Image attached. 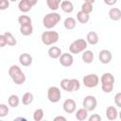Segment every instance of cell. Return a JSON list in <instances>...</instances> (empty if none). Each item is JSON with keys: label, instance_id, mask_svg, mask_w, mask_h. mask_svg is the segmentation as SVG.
Here are the masks:
<instances>
[{"label": "cell", "instance_id": "obj_15", "mask_svg": "<svg viewBox=\"0 0 121 121\" xmlns=\"http://www.w3.org/2000/svg\"><path fill=\"white\" fill-rule=\"evenodd\" d=\"M47 54H48V56H49L51 59H59V58L61 56L62 52H61V49H60V47L53 45V46H51V47L48 49Z\"/></svg>", "mask_w": 121, "mask_h": 121}, {"label": "cell", "instance_id": "obj_22", "mask_svg": "<svg viewBox=\"0 0 121 121\" xmlns=\"http://www.w3.org/2000/svg\"><path fill=\"white\" fill-rule=\"evenodd\" d=\"M63 26L67 30H72L76 27V20L73 17H67L64 22H63Z\"/></svg>", "mask_w": 121, "mask_h": 121}, {"label": "cell", "instance_id": "obj_6", "mask_svg": "<svg viewBox=\"0 0 121 121\" xmlns=\"http://www.w3.org/2000/svg\"><path fill=\"white\" fill-rule=\"evenodd\" d=\"M99 78L98 76L96 74H88L86 76L83 77V85L87 88H95L98 85L99 82Z\"/></svg>", "mask_w": 121, "mask_h": 121}, {"label": "cell", "instance_id": "obj_19", "mask_svg": "<svg viewBox=\"0 0 121 121\" xmlns=\"http://www.w3.org/2000/svg\"><path fill=\"white\" fill-rule=\"evenodd\" d=\"M108 15H109V17H110L111 20H112V21H118V20L121 19V10L118 8H112L109 10Z\"/></svg>", "mask_w": 121, "mask_h": 121}, {"label": "cell", "instance_id": "obj_23", "mask_svg": "<svg viewBox=\"0 0 121 121\" xmlns=\"http://www.w3.org/2000/svg\"><path fill=\"white\" fill-rule=\"evenodd\" d=\"M19 103H20V98H19L18 95H11L9 96V98H8V104L11 108H17L18 105H19Z\"/></svg>", "mask_w": 121, "mask_h": 121}, {"label": "cell", "instance_id": "obj_30", "mask_svg": "<svg viewBox=\"0 0 121 121\" xmlns=\"http://www.w3.org/2000/svg\"><path fill=\"white\" fill-rule=\"evenodd\" d=\"M43 116H44V112L41 108L35 110V112H33V119H34V121H41V120H43Z\"/></svg>", "mask_w": 121, "mask_h": 121}, {"label": "cell", "instance_id": "obj_11", "mask_svg": "<svg viewBox=\"0 0 121 121\" xmlns=\"http://www.w3.org/2000/svg\"><path fill=\"white\" fill-rule=\"evenodd\" d=\"M32 61H33L32 56L28 53H22L19 56V62L21 63V65H23L25 67H27V66L31 65Z\"/></svg>", "mask_w": 121, "mask_h": 121}, {"label": "cell", "instance_id": "obj_40", "mask_svg": "<svg viewBox=\"0 0 121 121\" xmlns=\"http://www.w3.org/2000/svg\"><path fill=\"white\" fill-rule=\"evenodd\" d=\"M54 120L55 121H66V118L64 117V116H61V115H59V116H56L55 118H54Z\"/></svg>", "mask_w": 121, "mask_h": 121}, {"label": "cell", "instance_id": "obj_29", "mask_svg": "<svg viewBox=\"0 0 121 121\" xmlns=\"http://www.w3.org/2000/svg\"><path fill=\"white\" fill-rule=\"evenodd\" d=\"M4 34H5V36H6L8 45H9V46H14V45H16L17 41H16V39L14 38V36L12 35V33L7 31V32H5Z\"/></svg>", "mask_w": 121, "mask_h": 121}, {"label": "cell", "instance_id": "obj_32", "mask_svg": "<svg viewBox=\"0 0 121 121\" xmlns=\"http://www.w3.org/2000/svg\"><path fill=\"white\" fill-rule=\"evenodd\" d=\"M9 112V107H8L6 104L1 103V104H0V117H1V118L5 117L6 115H8Z\"/></svg>", "mask_w": 121, "mask_h": 121}, {"label": "cell", "instance_id": "obj_20", "mask_svg": "<svg viewBox=\"0 0 121 121\" xmlns=\"http://www.w3.org/2000/svg\"><path fill=\"white\" fill-rule=\"evenodd\" d=\"M76 118L79 121H84L88 118V111L83 107L76 112Z\"/></svg>", "mask_w": 121, "mask_h": 121}, {"label": "cell", "instance_id": "obj_25", "mask_svg": "<svg viewBox=\"0 0 121 121\" xmlns=\"http://www.w3.org/2000/svg\"><path fill=\"white\" fill-rule=\"evenodd\" d=\"M60 3H61V0H46V5L52 11L57 10L60 8Z\"/></svg>", "mask_w": 121, "mask_h": 121}, {"label": "cell", "instance_id": "obj_2", "mask_svg": "<svg viewBox=\"0 0 121 121\" xmlns=\"http://www.w3.org/2000/svg\"><path fill=\"white\" fill-rule=\"evenodd\" d=\"M60 21V15L58 12H49L43 18V25L45 28H53Z\"/></svg>", "mask_w": 121, "mask_h": 121}, {"label": "cell", "instance_id": "obj_33", "mask_svg": "<svg viewBox=\"0 0 121 121\" xmlns=\"http://www.w3.org/2000/svg\"><path fill=\"white\" fill-rule=\"evenodd\" d=\"M60 87L62 90L69 92V87H70V78H63L60 80Z\"/></svg>", "mask_w": 121, "mask_h": 121}, {"label": "cell", "instance_id": "obj_18", "mask_svg": "<svg viewBox=\"0 0 121 121\" xmlns=\"http://www.w3.org/2000/svg\"><path fill=\"white\" fill-rule=\"evenodd\" d=\"M86 41L89 44L95 45L98 43V35L95 31H89L86 35Z\"/></svg>", "mask_w": 121, "mask_h": 121}, {"label": "cell", "instance_id": "obj_31", "mask_svg": "<svg viewBox=\"0 0 121 121\" xmlns=\"http://www.w3.org/2000/svg\"><path fill=\"white\" fill-rule=\"evenodd\" d=\"M82 11L90 14L92 11H93V4L91 3H88V2H84L82 5H81V9Z\"/></svg>", "mask_w": 121, "mask_h": 121}, {"label": "cell", "instance_id": "obj_38", "mask_svg": "<svg viewBox=\"0 0 121 121\" xmlns=\"http://www.w3.org/2000/svg\"><path fill=\"white\" fill-rule=\"evenodd\" d=\"M88 119H89V121H101L102 118H101V116L99 114H95H95H92Z\"/></svg>", "mask_w": 121, "mask_h": 121}, {"label": "cell", "instance_id": "obj_7", "mask_svg": "<svg viewBox=\"0 0 121 121\" xmlns=\"http://www.w3.org/2000/svg\"><path fill=\"white\" fill-rule=\"evenodd\" d=\"M82 106L88 111V112H93L95 110L97 106V100L94 95H86L83 98Z\"/></svg>", "mask_w": 121, "mask_h": 121}, {"label": "cell", "instance_id": "obj_26", "mask_svg": "<svg viewBox=\"0 0 121 121\" xmlns=\"http://www.w3.org/2000/svg\"><path fill=\"white\" fill-rule=\"evenodd\" d=\"M80 88V83L78 79L77 78H70V87H69V93L78 91Z\"/></svg>", "mask_w": 121, "mask_h": 121}, {"label": "cell", "instance_id": "obj_10", "mask_svg": "<svg viewBox=\"0 0 121 121\" xmlns=\"http://www.w3.org/2000/svg\"><path fill=\"white\" fill-rule=\"evenodd\" d=\"M76 101L72 98H68L66 100H64L63 104H62V109L66 113H73L76 111Z\"/></svg>", "mask_w": 121, "mask_h": 121}, {"label": "cell", "instance_id": "obj_27", "mask_svg": "<svg viewBox=\"0 0 121 121\" xmlns=\"http://www.w3.org/2000/svg\"><path fill=\"white\" fill-rule=\"evenodd\" d=\"M33 98H34L33 94L30 93V92H26V93L24 94V95H23V97H22V103H23L24 105H26H26H29V104L32 103Z\"/></svg>", "mask_w": 121, "mask_h": 121}, {"label": "cell", "instance_id": "obj_24", "mask_svg": "<svg viewBox=\"0 0 121 121\" xmlns=\"http://www.w3.org/2000/svg\"><path fill=\"white\" fill-rule=\"evenodd\" d=\"M20 33L24 36H30L33 33V26L32 25L28 26H20Z\"/></svg>", "mask_w": 121, "mask_h": 121}, {"label": "cell", "instance_id": "obj_5", "mask_svg": "<svg viewBox=\"0 0 121 121\" xmlns=\"http://www.w3.org/2000/svg\"><path fill=\"white\" fill-rule=\"evenodd\" d=\"M61 93L60 89L57 86H51L47 90V98L52 103H57L60 100Z\"/></svg>", "mask_w": 121, "mask_h": 121}, {"label": "cell", "instance_id": "obj_14", "mask_svg": "<svg viewBox=\"0 0 121 121\" xmlns=\"http://www.w3.org/2000/svg\"><path fill=\"white\" fill-rule=\"evenodd\" d=\"M60 9L65 13H72L74 10V5L70 0H62L60 3Z\"/></svg>", "mask_w": 121, "mask_h": 121}, {"label": "cell", "instance_id": "obj_16", "mask_svg": "<svg viewBox=\"0 0 121 121\" xmlns=\"http://www.w3.org/2000/svg\"><path fill=\"white\" fill-rule=\"evenodd\" d=\"M81 59L83 60V62L86 63V64L92 63L94 61V59H95L94 52L92 50H85V51H83L82 56H81Z\"/></svg>", "mask_w": 121, "mask_h": 121}, {"label": "cell", "instance_id": "obj_44", "mask_svg": "<svg viewBox=\"0 0 121 121\" xmlns=\"http://www.w3.org/2000/svg\"><path fill=\"white\" fill-rule=\"evenodd\" d=\"M9 1H11V2H16V1H18V0H9Z\"/></svg>", "mask_w": 121, "mask_h": 121}, {"label": "cell", "instance_id": "obj_4", "mask_svg": "<svg viewBox=\"0 0 121 121\" xmlns=\"http://www.w3.org/2000/svg\"><path fill=\"white\" fill-rule=\"evenodd\" d=\"M87 41L84 39H77L74 42L71 43L69 45V51L72 54H78L80 52H83L87 48Z\"/></svg>", "mask_w": 121, "mask_h": 121}, {"label": "cell", "instance_id": "obj_17", "mask_svg": "<svg viewBox=\"0 0 121 121\" xmlns=\"http://www.w3.org/2000/svg\"><path fill=\"white\" fill-rule=\"evenodd\" d=\"M114 77L112 73H104L100 78L101 84H114Z\"/></svg>", "mask_w": 121, "mask_h": 121}, {"label": "cell", "instance_id": "obj_9", "mask_svg": "<svg viewBox=\"0 0 121 121\" xmlns=\"http://www.w3.org/2000/svg\"><path fill=\"white\" fill-rule=\"evenodd\" d=\"M112 59V55L110 50L108 49H102L98 54V60L103 64H108L111 62Z\"/></svg>", "mask_w": 121, "mask_h": 121}, {"label": "cell", "instance_id": "obj_36", "mask_svg": "<svg viewBox=\"0 0 121 121\" xmlns=\"http://www.w3.org/2000/svg\"><path fill=\"white\" fill-rule=\"evenodd\" d=\"M9 0H1L0 1V9L5 10L9 7Z\"/></svg>", "mask_w": 121, "mask_h": 121}, {"label": "cell", "instance_id": "obj_39", "mask_svg": "<svg viewBox=\"0 0 121 121\" xmlns=\"http://www.w3.org/2000/svg\"><path fill=\"white\" fill-rule=\"evenodd\" d=\"M103 1H104V3H105L106 5H108V6H113V5H115L116 2H117V0H103Z\"/></svg>", "mask_w": 121, "mask_h": 121}, {"label": "cell", "instance_id": "obj_28", "mask_svg": "<svg viewBox=\"0 0 121 121\" xmlns=\"http://www.w3.org/2000/svg\"><path fill=\"white\" fill-rule=\"evenodd\" d=\"M31 18L27 15H20L18 17V23L20 26H28V25H32L31 24Z\"/></svg>", "mask_w": 121, "mask_h": 121}, {"label": "cell", "instance_id": "obj_13", "mask_svg": "<svg viewBox=\"0 0 121 121\" xmlns=\"http://www.w3.org/2000/svg\"><path fill=\"white\" fill-rule=\"evenodd\" d=\"M32 5L30 4V2L28 0H20L19 3H18V8H19V10L22 11L23 13H26V12H28L31 10L32 9Z\"/></svg>", "mask_w": 121, "mask_h": 121}, {"label": "cell", "instance_id": "obj_12", "mask_svg": "<svg viewBox=\"0 0 121 121\" xmlns=\"http://www.w3.org/2000/svg\"><path fill=\"white\" fill-rule=\"evenodd\" d=\"M106 116L109 120L112 121V120H115L117 117H118V112H117V109L113 106H109L107 107L106 109Z\"/></svg>", "mask_w": 121, "mask_h": 121}, {"label": "cell", "instance_id": "obj_3", "mask_svg": "<svg viewBox=\"0 0 121 121\" xmlns=\"http://www.w3.org/2000/svg\"><path fill=\"white\" fill-rule=\"evenodd\" d=\"M59 38H60V35L55 30L44 31L42 33V36H41L42 43L45 45H52V44L56 43L59 41Z\"/></svg>", "mask_w": 121, "mask_h": 121}, {"label": "cell", "instance_id": "obj_37", "mask_svg": "<svg viewBox=\"0 0 121 121\" xmlns=\"http://www.w3.org/2000/svg\"><path fill=\"white\" fill-rule=\"evenodd\" d=\"M7 44H8V43H7V39H6L5 34H1L0 35V47H4Z\"/></svg>", "mask_w": 121, "mask_h": 121}, {"label": "cell", "instance_id": "obj_21", "mask_svg": "<svg viewBox=\"0 0 121 121\" xmlns=\"http://www.w3.org/2000/svg\"><path fill=\"white\" fill-rule=\"evenodd\" d=\"M77 19H78V21L80 24H83V25H84V24L88 23V21H89V19H90V15H89L88 13L82 11V10H79V11L77 13Z\"/></svg>", "mask_w": 121, "mask_h": 121}, {"label": "cell", "instance_id": "obj_1", "mask_svg": "<svg viewBox=\"0 0 121 121\" xmlns=\"http://www.w3.org/2000/svg\"><path fill=\"white\" fill-rule=\"evenodd\" d=\"M9 75L16 85H22L26 81V75L16 64H13L9 68Z\"/></svg>", "mask_w": 121, "mask_h": 121}, {"label": "cell", "instance_id": "obj_41", "mask_svg": "<svg viewBox=\"0 0 121 121\" xmlns=\"http://www.w3.org/2000/svg\"><path fill=\"white\" fill-rule=\"evenodd\" d=\"M29 2H30V4L32 5V6H35L37 3H38V0H28Z\"/></svg>", "mask_w": 121, "mask_h": 121}, {"label": "cell", "instance_id": "obj_34", "mask_svg": "<svg viewBox=\"0 0 121 121\" xmlns=\"http://www.w3.org/2000/svg\"><path fill=\"white\" fill-rule=\"evenodd\" d=\"M101 89L104 93H111L113 90V84H101Z\"/></svg>", "mask_w": 121, "mask_h": 121}, {"label": "cell", "instance_id": "obj_35", "mask_svg": "<svg viewBox=\"0 0 121 121\" xmlns=\"http://www.w3.org/2000/svg\"><path fill=\"white\" fill-rule=\"evenodd\" d=\"M114 103H115V106H117L118 108H121V92L117 93L114 95Z\"/></svg>", "mask_w": 121, "mask_h": 121}, {"label": "cell", "instance_id": "obj_42", "mask_svg": "<svg viewBox=\"0 0 121 121\" xmlns=\"http://www.w3.org/2000/svg\"><path fill=\"white\" fill-rule=\"evenodd\" d=\"M95 0H84V2H88V3H91V4H94Z\"/></svg>", "mask_w": 121, "mask_h": 121}, {"label": "cell", "instance_id": "obj_43", "mask_svg": "<svg viewBox=\"0 0 121 121\" xmlns=\"http://www.w3.org/2000/svg\"><path fill=\"white\" fill-rule=\"evenodd\" d=\"M118 115H119V118L121 119V111H120V112H118Z\"/></svg>", "mask_w": 121, "mask_h": 121}, {"label": "cell", "instance_id": "obj_8", "mask_svg": "<svg viewBox=\"0 0 121 121\" xmlns=\"http://www.w3.org/2000/svg\"><path fill=\"white\" fill-rule=\"evenodd\" d=\"M59 61L63 67H70L74 63V58L71 53H62L59 58Z\"/></svg>", "mask_w": 121, "mask_h": 121}]
</instances>
